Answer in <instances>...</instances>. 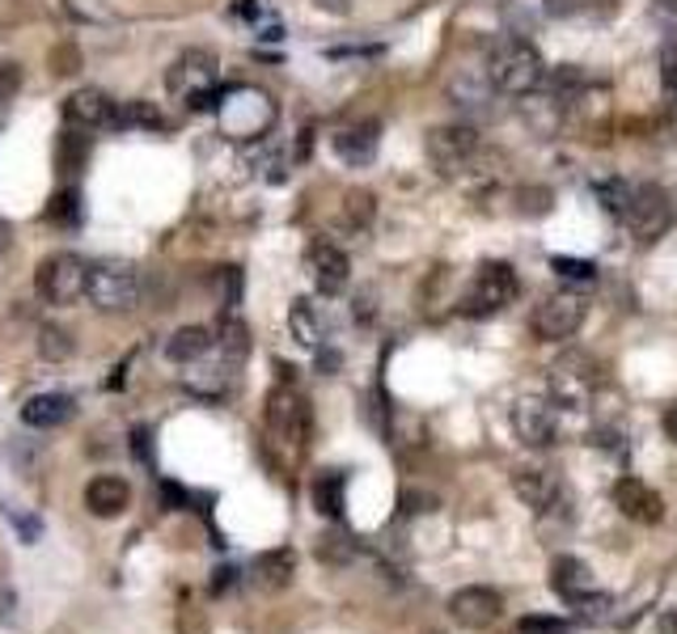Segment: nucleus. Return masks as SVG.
I'll return each mask as SVG.
<instances>
[{
  "label": "nucleus",
  "instance_id": "f257e3e1",
  "mask_svg": "<svg viewBox=\"0 0 677 634\" xmlns=\"http://www.w3.org/2000/svg\"><path fill=\"white\" fill-rule=\"evenodd\" d=\"M542 77H547V63L538 56V47L525 38H500L487 56V81L500 94L529 97L542 85Z\"/></svg>",
  "mask_w": 677,
  "mask_h": 634
},
{
  "label": "nucleus",
  "instance_id": "f03ea898",
  "mask_svg": "<svg viewBox=\"0 0 677 634\" xmlns=\"http://www.w3.org/2000/svg\"><path fill=\"white\" fill-rule=\"evenodd\" d=\"M217 119H221V131L233 140H255L276 124V102L255 85L217 90Z\"/></svg>",
  "mask_w": 677,
  "mask_h": 634
},
{
  "label": "nucleus",
  "instance_id": "7ed1b4c3",
  "mask_svg": "<svg viewBox=\"0 0 677 634\" xmlns=\"http://www.w3.org/2000/svg\"><path fill=\"white\" fill-rule=\"evenodd\" d=\"M85 296L102 314H131L144 296V284H140V271L128 262H94L85 275Z\"/></svg>",
  "mask_w": 677,
  "mask_h": 634
},
{
  "label": "nucleus",
  "instance_id": "20e7f679",
  "mask_svg": "<svg viewBox=\"0 0 677 634\" xmlns=\"http://www.w3.org/2000/svg\"><path fill=\"white\" fill-rule=\"evenodd\" d=\"M521 284H516V271L509 262H483L475 271L470 287L462 292V317H495L504 305H513Z\"/></svg>",
  "mask_w": 677,
  "mask_h": 634
},
{
  "label": "nucleus",
  "instance_id": "39448f33",
  "mask_svg": "<svg viewBox=\"0 0 677 634\" xmlns=\"http://www.w3.org/2000/svg\"><path fill=\"white\" fill-rule=\"evenodd\" d=\"M674 199H669V190L656 187V183H640V187H631V199H627V212H622V221L627 228L640 237V242H656V237H665L669 228H674Z\"/></svg>",
  "mask_w": 677,
  "mask_h": 634
},
{
  "label": "nucleus",
  "instance_id": "423d86ee",
  "mask_svg": "<svg viewBox=\"0 0 677 634\" xmlns=\"http://www.w3.org/2000/svg\"><path fill=\"white\" fill-rule=\"evenodd\" d=\"M423 149H428V161H432L436 174L457 178V174H466L475 165V157H479V131L466 124L432 127L428 140H423Z\"/></svg>",
  "mask_w": 677,
  "mask_h": 634
},
{
  "label": "nucleus",
  "instance_id": "0eeeda50",
  "mask_svg": "<svg viewBox=\"0 0 677 634\" xmlns=\"http://www.w3.org/2000/svg\"><path fill=\"white\" fill-rule=\"evenodd\" d=\"M85 275H90V267L77 254H51V258L38 262L34 287L47 305H72V301L85 296Z\"/></svg>",
  "mask_w": 677,
  "mask_h": 634
},
{
  "label": "nucleus",
  "instance_id": "6e6552de",
  "mask_svg": "<svg viewBox=\"0 0 677 634\" xmlns=\"http://www.w3.org/2000/svg\"><path fill=\"white\" fill-rule=\"evenodd\" d=\"M267 436H271V444H280L284 453H292V457L305 448V436H310V411L284 385L267 394Z\"/></svg>",
  "mask_w": 677,
  "mask_h": 634
},
{
  "label": "nucleus",
  "instance_id": "1a4fd4ad",
  "mask_svg": "<svg viewBox=\"0 0 677 634\" xmlns=\"http://www.w3.org/2000/svg\"><path fill=\"white\" fill-rule=\"evenodd\" d=\"M170 90L183 97L191 110H203L217 102V60L208 51H187L170 68Z\"/></svg>",
  "mask_w": 677,
  "mask_h": 634
},
{
  "label": "nucleus",
  "instance_id": "9d476101",
  "mask_svg": "<svg viewBox=\"0 0 677 634\" xmlns=\"http://www.w3.org/2000/svg\"><path fill=\"white\" fill-rule=\"evenodd\" d=\"M584 317H588V301L581 292H555L534 309V334L547 343H563L581 330Z\"/></svg>",
  "mask_w": 677,
  "mask_h": 634
},
{
  "label": "nucleus",
  "instance_id": "9b49d317",
  "mask_svg": "<svg viewBox=\"0 0 677 634\" xmlns=\"http://www.w3.org/2000/svg\"><path fill=\"white\" fill-rule=\"evenodd\" d=\"M513 491L521 495V504L538 516H568V486L555 470L521 466L513 474Z\"/></svg>",
  "mask_w": 677,
  "mask_h": 634
},
{
  "label": "nucleus",
  "instance_id": "f8f14e48",
  "mask_svg": "<svg viewBox=\"0 0 677 634\" xmlns=\"http://www.w3.org/2000/svg\"><path fill=\"white\" fill-rule=\"evenodd\" d=\"M593 389H597V364L588 355H563L550 368V394L563 407H584L593 398Z\"/></svg>",
  "mask_w": 677,
  "mask_h": 634
},
{
  "label": "nucleus",
  "instance_id": "ddd939ff",
  "mask_svg": "<svg viewBox=\"0 0 677 634\" xmlns=\"http://www.w3.org/2000/svg\"><path fill=\"white\" fill-rule=\"evenodd\" d=\"M500 613H504V597L495 588H483V584H470V588L450 597V618L462 631H487V626L500 622Z\"/></svg>",
  "mask_w": 677,
  "mask_h": 634
},
{
  "label": "nucleus",
  "instance_id": "4468645a",
  "mask_svg": "<svg viewBox=\"0 0 677 634\" xmlns=\"http://www.w3.org/2000/svg\"><path fill=\"white\" fill-rule=\"evenodd\" d=\"M513 427L529 448H550L559 441V411L547 398H521L513 407Z\"/></svg>",
  "mask_w": 677,
  "mask_h": 634
},
{
  "label": "nucleus",
  "instance_id": "2eb2a0df",
  "mask_svg": "<svg viewBox=\"0 0 677 634\" xmlns=\"http://www.w3.org/2000/svg\"><path fill=\"white\" fill-rule=\"evenodd\" d=\"M305 271H310V280H314L318 292H326V296H339V292L348 287V275H352L348 254L339 250V246H330V242H314V246H310V254H305Z\"/></svg>",
  "mask_w": 677,
  "mask_h": 634
},
{
  "label": "nucleus",
  "instance_id": "dca6fc26",
  "mask_svg": "<svg viewBox=\"0 0 677 634\" xmlns=\"http://www.w3.org/2000/svg\"><path fill=\"white\" fill-rule=\"evenodd\" d=\"M614 504H618V512L627 520H635V525H656L665 516V500L647 482H640V478H618L614 482Z\"/></svg>",
  "mask_w": 677,
  "mask_h": 634
},
{
  "label": "nucleus",
  "instance_id": "f3484780",
  "mask_svg": "<svg viewBox=\"0 0 677 634\" xmlns=\"http://www.w3.org/2000/svg\"><path fill=\"white\" fill-rule=\"evenodd\" d=\"M115 102L102 94V90H77V94L65 102V115L72 127L81 131H97V127H115Z\"/></svg>",
  "mask_w": 677,
  "mask_h": 634
},
{
  "label": "nucleus",
  "instance_id": "a211bd4d",
  "mask_svg": "<svg viewBox=\"0 0 677 634\" xmlns=\"http://www.w3.org/2000/svg\"><path fill=\"white\" fill-rule=\"evenodd\" d=\"M131 504V486L128 478L119 474H97L90 478V486H85V507L102 516V520H115V516H124Z\"/></svg>",
  "mask_w": 677,
  "mask_h": 634
},
{
  "label": "nucleus",
  "instance_id": "6ab92c4d",
  "mask_svg": "<svg viewBox=\"0 0 677 634\" xmlns=\"http://www.w3.org/2000/svg\"><path fill=\"white\" fill-rule=\"evenodd\" d=\"M550 588L572 604V601H581V597H588L597 584H593V571H588V563H581L576 554H559V559L550 563Z\"/></svg>",
  "mask_w": 677,
  "mask_h": 634
},
{
  "label": "nucleus",
  "instance_id": "aec40b11",
  "mask_svg": "<svg viewBox=\"0 0 677 634\" xmlns=\"http://www.w3.org/2000/svg\"><path fill=\"white\" fill-rule=\"evenodd\" d=\"M382 127L377 124H352V127H343V131H335V153L348 161V165H369V161L377 157V136Z\"/></svg>",
  "mask_w": 677,
  "mask_h": 634
},
{
  "label": "nucleus",
  "instance_id": "412c9836",
  "mask_svg": "<svg viewBox=\"0 0 677 634\" xmlns=\"http://www.w3.org/2000/svg\"><path fill=\"white\" fill-rule=\"evenodd\" d=\"M72 414H77V402L68 394H34L31 402L22 407V423L47 432V427H65Z\"/></svg>",
  "mask_w": 677,
  "mask_h": 634
},
{
  "label": "nucleus",
  "instance_id": "4be33fe9",
  "mask_svg": "<svg viewBox=\"0 0 677 634\" xmlns=\"http://www.w3.org/2000/svg\"><path fill=\"white\" fill-rule=\"evenodd\" d=\"M90 136L81 131V127H65L60 136H56V169L65 174V178H77L85 165H90Z\"/></svg>",
  "mask_w": 677,
  "mask_h": 634
},
{
  "label": "nucleus",
  "instance_id": "5701e85b",
  "mask_svg": "<svg viewBox=\"0 0 677 634\" xmlns=\"http://www.w3.org/2000/svg\"><path fill=\"white\" fill-rule=\"evenodd\" d=\"M292 571H296V554L292 550H267L255 559V579L262 592H280L292 584Z\"/></svg>",
  "mask_w": 677,
  "mask_h": 634
},
{
  "label": "nucleus",
  "instance_id": "b1692460",
  "mask_svg": "<svg viewBox=\"0 0 677 634\" xmlns=\"http://www.w3.org/2000/svg\"><path fill=\"white\" fill-rule=\"evenodd\" d=\"M212 348V334L203 330V326H183L170 343H165V355L174 360V364H195V360H203Z\"/></svg>",
  "mask_w": 677,
  "mask_h": 634
},
{
  "label": "nucleus",
  "instance_id": "393cba45",
  "mask_svg": "<svg viewBox=\"0 0 677 634\" xmlns=\"http://www.w3.org/2000/svg\"><path fill=\"white\" fill-rule=\"evenodd\" d=\"M343 486H348V478L335 474V470L314 482V504H318V512L330 516V520H339V516H343Z\"/></svg>",
  "mask_w": 677,
  "mask_h": 634
},
{
  "label": "nucleus",
  "instance_id": "a878e982",
  "mask_svg": "<svg viewBox=\"0 0 677 634\" xmlns=\"http://www.w3.org/2000/svg\"><path fill=\"white\" fill-rule=\"evenodd\" d=\"M115 127H144V131H162L165 115L153 102H128L115 110Z\"/></svg>",
  "mask_w": 677,
  "mask_h": 634
},
{
  "label": "nucleus",
  "instance_id": "bb28decb",
  "mask_svg": "<svg viewBox=\"0 0 677 634\" xmlns=\"http://www.w3.org/2000/svg\"><path fill=\"white\" fill-rule=\"evenodd\" d=\"M292 334H296V343H301V348H310V351L323 343V334H318V321H314L310 301H296V305H292Z\"/></svg>",
  "mask_w": 677,
  "mask_h": 634
},
{
  "label": "nucleus",
  "instance_id": "cd10ccee",
  "mask_svg": "<svg viewBox=\"0 0 677 634\" xmlns=\"http://www.w3.org/2000/svg\"><path fill=\"white\" fill-rule=\"evenodd\" d=\"M550 267H555V275H559V280H572V284H593V280H597V267H593L588 258H568V254H555V258H550Z\"/></svg>",
  "mask_w": 677,
  "mask_h": 634
},
{
  "label": "nucleus",
  "instance_id": "c85d7f7f",
  "mask_svg": "<svg viewBox=\"0 0 677 634\" xmlns=\"http://www.w3.org/2000/svg\"><path fill=\"white\" fill-rule=\"evenodd\" d=\"M597 199H602V208L622 221V212H627V199H631V183H622V178H610V183H597Z\"/></svg>",
  "mask_w": 677,
  "mask_h": 634
},
{
  "label": "nucleus",
  "instance_id": "c756f323",
  "mask_svg": "<svg viewBox=\"0 0 677 634\" xmlns=\"http://www.w3.org/2000/svg\"><path fill=\"white\" fill-rule=\"evenodd\" d=\"M47 221L72 228V224L81 221V195H77V190H60V195L51 199V208H47Z\"/></svg>",
  "mask_w": 677,
  "mask_h": 634
},
{
  "label": "nucleus",
  "instance_id": "7c9ffc66",
  "mask_svg": "<svg viewBox=\"0 0 677 634\" xmlns=\"http://www.w3.org/2000/svg\"><path fill=\"white\" fill-rule=\"evenodd\" d=\"M453 102L457 106H470V110H483L487 106V97H491V81H453Z\"/></svg>",
  "mask_w": 677,
  "mask_h": 634
},
{
  "label": "nucleus",
  "instance_id": "2f4dec72",
  "mask_svg": "<svg viewBox=\"0 0 677 634\" xmlns=\"http://www.w3.org/2000/svg\"><path fill=\"white\" fill-rule=\"evenodd\" d=\"M572 609H576V618H581V622H606V618H610V597L593 588L588 597L572 601Z\"/></svg>",
  "mask_w": 677,
  "mask_h": 634
},
{
  "label": "nucleus",
  "instance_id": "473e14b6",
  "mask_svg": "<svg viewBox=\"0 0 677 634\" xmlns=\"http://www.w3.org/2000/svg\"><path fill=\"white\" fill-rule=\"evenodd\" d=\"M38 351H43V360H68V355H72V343H68L65 330L43 326V334H38Z\"/></svg>",
  "mask_w": 677,
  "mask_h": 634
},
{
  "label": "nucleus",
  "instance_id": "72a5a7b5",
  "mask_svg": "<svg viewBox=\"0 0 677 634\" xmlns=\"http://www.w3.org/2000/svg\"><path fill=\"white\" fill-rule=\"evenodd\" d=\"M4 516H9V525L22 533V541L26 545H34V541L43 538V525H38V516H31V512H22V507L4 504Z\"/></svg>",
  "mask_w": 677,
  "mask_h": 634
},
{
  "label": "nucleus",
  "instance_id": "f704fd0d",
  "mask_svg": "<svg viewBox=\"0 0 677 634\" xmlns=\"http://www.w3.org/2000/svg\"><path fill=\"white\" fill-rule=\"evenodd\" d=\"M17 90H22V63L0 60V106H4V102H13Z\"/></svg>",
  "mask_w": 677,
  "mask_h": 634
},
{
  "label": "nucleus",
  "instance_id": "c9c22d12",
  "mask_svg": "<svg viewBox=\"0 0 677 634\" xmlns=\"http://www.w3.org/2000/svg\"><path fill=\"white\" fill-rule=\"evenodd\" d=\"M369 216H373V195H369V190L348 195V224L360 228V224H369Z\"/></svg>",
  "mask_w": 677,
  "mask_h": 634
},
{
  "label": "nucleus",
  "instance_id": "e433bc0d",
  "mask_svg": "<svg viewBox=\"0 0 677 634\" xmlns=\"http://www.w3.org/2000/svg\"><path fill=\"white\" fill-rule=\"evenodd\" d=\"M516 199H521V212H525V216H538V212H550V199H555V195L542 187H534V190H521Z\"/></svg>",
  "mask_w": 677,
  "mask_h": 634
},
{
  "label": "nucleus",
  "instance_id": "4c0bfd02",
  "mask_svg": "<svg viewBox=\"0 0 677 634\" xmlns=\"http://www.w3.org/2000/svg\"><path fill=\"white\" fill-rule=\"evenodd\" d=\"M318 559H330V563H348L352 559V541L348 538H323V545H318Z\"/></svg>",
  "mask_w": 677,
  "mask_h": 634
},
{
  "label": "nucleus",
  "instance_id": "58836bf2",
  "mask_svg": "<svg viewBox=\"0 0 677 634\" xmlns=\"http://www.w3.org/2000/svg\"><path fill=\"white\" fill-rule=\"evenodd\" d=\"M661 85H665V94H677V43L661 51Z\"/></svg>",
  "mask_w": 677,
  "mask_h": 634
},
{
  "label": "nucleus",
  "instance_id": "ea45409f",
  "mask_svg": "<svg viewBox=\"0 0 677 634\" xmlns=\"http://www.w3.org/2000/svg\"><path fill=\"white\" fill-rule=\"evenodd\" d=\"M559 631H568L563 618H525L521 622V634H559Z\"/></svg>",
  "mask_w": 677,
  "mask_h": 634
},
{
  "label": "nucleus",
  "instance_id": "a19ab883",
  "mask_svg": "<svg viewBox=\"0 0 677 634\" xmlns=\"http://www.w3.org/2000/svg\"><path fill=\"white\" fill-rule=\"evenodd\" d=\"M77 60H81V56H77L72 47H56V51H51V72L72 77V72H77Z\"/></svg>",
  "mask_w": 677,
  "mask_h": 634
},
{
  "label": "nucleus",
  "instance_id": "79ce46f5",
  "mask_svg": "<svg viewBox=\"0 0 677 634\" xmlns=\"http://www.w3.org/2000/svg\"><path fill=\"white\" fill-rule=\"evenodd\" d=\"M131 448H136L140 461H149V427H136V432H131Z\"/></svg>",
  "mask_w": 677,
  "mask_h": 634
},
{
  "label": "nucleus",
  "instance_id": "37998d69",
  "mask_svg": "<svg viewBox=\"0 0 677 634\" xmlns=\"http://www.w3.org/2000/svg\"><path fill=\"white\" fill-rule=\"evenodd\" d=\"M656 13H661L665 22H677V0H656Z\"/></svg>",
  "mask_w": 677,
  "mask_h": 634
},
{
  "label": "nucleus",
  "instance_id": "c03bdc74",
  "mask_svg": "<svg viewBox=\"0 0 677 634\" xmlns=\"http://www.w3.org/2000/svg\"><path fill=\"white\" fill-rule=\"evenodd\" d=\"M233 575H237V571H233V567H221V571H217V592H225V588H233Z\"/></svg>",
  "mask_w": 677,
  "mask_h": 634
},
{
  "label": "nucleus",
  "instance_id": "a18cd8bd",
  "mask_svg": "<svg viewBox=\"0 0 677 634\" xmlns=\"http://www.w3.org/2000/svg\"><path fill=\"white\" fill-rule=\"evenodd\" d=\"M665 436H669V441H677V402L669 407V411H665Z\"/></svg>",
  "mask_w": 677,
  "mask_h": 634
},
{
  "label": "nucleus",
  "instance_id": "49530a36",
  "mask_svg": "<svg viewBox=\"0 0 677 634\" xmlns=\"http://www.w3.org/2000/svg\"><path fill=\"white\" fill-rule=\"evenodd\" d=\"M165 500H170V507H183L187 500H183V491L174 486V482H165Z\"/></svg>",
  "mask_w": 677,
  "mask_h": 634
},
{
  "label": "nucleus",
  "instance_id": "de8ad7c7",
  "mask_svg": "<svg viewBox=\"0 0 677 634\" xmlns=\"http://www.w3.org/2000/svg\"><path fill=\"white\" fill-rule=\"evenodd\" d=\"M661 634H677V609H669V613L661 618Z\"/></svg>",
  "mask_w": 677,
  "mask_h": 634
},
{
  "label": "nucleus",
  "instance_id": "09e8293b",
  "mask_svg": "<svg viewBox=\"0 0 677 634\" xmlns=\"http://www.w3.org/2000/svg\"><path fill=\"white\" fill-rule=\"evenodd\" d=\"M318 9H330V13H348V0H314Z\"/></svg>",
  "mask_w": 677,
  "mask_h": 634
},
{
  "label": "nucleus",
  "instance_id": "8fccbe9b",
  "mask_svg": "<svg viewBox=\"0 0 677 634\" xmlns=\"http://www.w3.org/2000/svg\"><path fill=\"white\" fill-rule=\"evenodd\" d=\"M572 9V0H547V13H568Z\"/></svg>",
  "mask_w": 677,
  "mask_h": 634
},
{
  "label": "nucleus",
  "instance_id": "3c124183",
  "mask_svg": "<svg viewBox=\"0 0 677 634\" xmlns=\"http://www.w3.org/2000/svg\"><path fill=\"white\" fill-rule=\"evenodd\" d=\"M559 634H568V631H559Z\"/></svg>",
  "mask_w": 677,
  "mask_h": 634
}]
</instances>
